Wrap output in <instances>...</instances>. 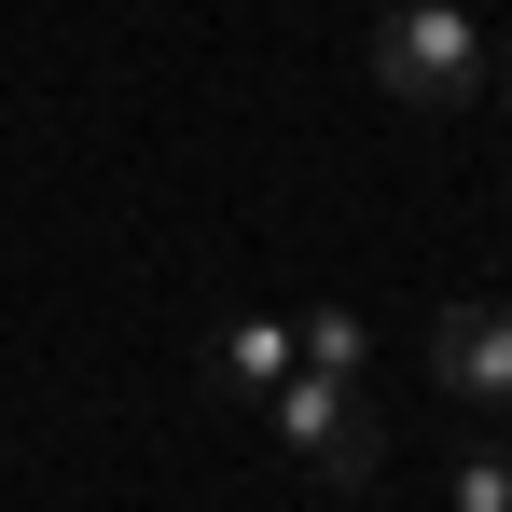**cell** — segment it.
<instances>
[{
    "mask_svg": "<svg viewBox=\"0 0 512 512\" xmlns=\"http://www.w3.org/2000/svg\"><path fill=\"white\" fill-rule=\"evenodd\" d=\"M443 499H457V512H512V443H457Z\"/></svg>",
    "mask_w": 512,
    "mask_h": 512,
    "instance_id": "cell-6",
    "label": "cell"
},
{
    "mask_svg": "<svg viewBox=\"0 0 512 512\" xmlns=\"http://www.w3.org/2000/svg\"><path fill=\"white\" fill-rule=\"evenodd\" d=\"M208 374H222V402H263V388H277V374H291V319H236V333H222V360H208Z\"/></svg>",
    "mask_w": 512,
    "mask_h": 512,
    "instance_id": "cell-4",
    "label": "cell"
},
{
    "mask_svg": "<svg viewBox=\"0 0 512 512\" xmlns=\"http://www.w3.org/2000/svg\"><path fill=\"white\" fill-rule=\"evenodd\" d=\"M374 84L416 97V111H471L485 97V28L457 0H388L374 14Z\"/></svg>",
    "mask_w": 512,
    "mask_h": 512,
    "instance_id": "cell-2",
    "label": "cell"
},
{
    "mask_svg": "<svg viewBox=\"0 0 512 512\" xmlns=\"http://www.w3.org/2000/svg\"><path fill=\"white\" fill-rule=\"evenodd\" d=\"M291 360H305V374H346V388H360V374H374V333H360L346 305H305V319H291Z\"/></svg>",
    "mask_w": 512,
    "mask_h": 512,
    "instance_id": "cell-5",
    "label": "cell"
},
{
    "mask_svg": "<svg viewBox=\"0 0 512 512\" xmlns=\"http://www.w3.org/2000/svg\"><path fill=\"white\" fill-rule=\"evenodd\" d=\"M485 97H512V42H485Z\"/></svg>",
    "mask_w": 512,
    "mask_h": 512,
    "instance_id": "cell-7",
    "label": "cell"
},
{
    "mask_svg": "<svg viewBox=\"0 0 512 512\" xmlns=\"http://www.w3.org/2000/svg\"><path fill=\"white\" fill-rule=\"evenodd\" d=\"M429 374H443V402H457V416H512V305H443Z\"/></svg>",
    "mask_w": 512,
    "mask_h": 512,
    "instance_id": "cell-3",
    "label": "cell"
},
{
    "mask_svg": "<svg viewBox=\"0 0 512 512\" xmlns=\"http://www.w3.org/2000/svg\"><path fill=\"white\" fill-rule=\"evenodd\" d=\"M250 416L291 443V471H305V485H374V457H388V416H374V388H346V374H305V360L263 388Z\"/></svg>",
    "mask_w": 512,
    "mask_h": 512,
    "instance_id": "cell-1",
    "label": "cell"
}]
</instances>
